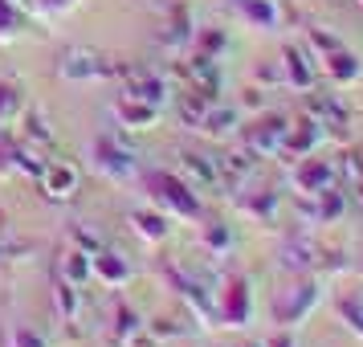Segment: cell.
Masks as SVG:
<instances>
[{
  "instance_id": "obj_22",
  "label": "cell",
  "mask_w": 363,
  "mask_h": 347,
  "mask_svg": "<svg viewBox=\"0 0 363 347\" xmlns=\"http://www.w3.org/2000/svg\"><path fill=\"white\" fill-rule=\"evenodd\" d=\"M237 209L245 216H253L257 225H278L281 192H241V197H237Z\"/></svg>"
},
{
  "instance_id": "obj_2",
  "label": "cell",
  "mask_w": 363,
  "mask_h": 347,
  "mask_svg": "<svg viewBox=\"0 0 363 347\" xmlns=\"http://www.w3.org/2000/svg\"><path fill=\"white\" fill-rule=\"evenodd\" d=\"M143 188L155 200V209H164L167 216H184V221H196L200 216V192L188 188L176 172H147Z\"/></svg>"
},
{
  "instance_id": "obj_8",
  "label": "cell",
  "mask_w": 363,
  "mask_h": 347,
  "mask_svg": "<svg viewBox=\"0 0 363 347\" xmlns=\"http://www.w3.org/2000/svg\"><path fill=\"white\" fill-rule=\"evenodd\" d=\"M286 131H290V119L286 115H262L257 123H249L241 131V148L249 155H257V160H278Z\"/></svg>"
},
{
  "instance_id": "obj_40",
  "label": "cell",
  "mask_w": 363,
  "mask_h": 347,
  "mask_svg": "<svg viewBox=\"0 0 363 347\" xmlns=\"http://www.w3.org/2000/svg\"><path fill=\"white\" fill-rule=\"evenodd\" d=\"M82 0H33V9H41V13H50V17H62V13H74Z\"/></svg>"
},
{
  "instance_id": "obj_27",
  "label": "cell",
  "mask_w": 363,
  "mask_h": 347,
  "mask_svg": "<svg viewBox=\"0 0 363 347\" xmlns=\"http://www.w3.org/2000/svg\"><path fill=\"white\" fill-rule=\"evenodd\" d=\"M53 307L62 323H78L82 319V286H74L66 278H53Z\"/></svg>"
},
{
  "instance_id": "obj_31",
  "label": "cell",
  "mask_w": 363,
  "mask_h": 347,
  "mask_svg": "<svg viewBox=\"0 0 363 347\" xmlns=\"http://www.w3.org/2000/svg\"><path fill=\"white\" fill-rule=\"evenodd\" d=\"M314 200V225H335V221H343L347 213V197L339 188H327V192H318Z\"/></svg>"
},
{
  "instance_id": "obj_32",
  "label": "cell",
  "mask_w": 363,
  "mask_h": 347,
  "mask_svg": "<svg viewBox=\"0 0 363 347\" xmlns=\"http://www.w3.org/2000/svg\"><path fill=\"white\" fill-rule=\"evenodd\" d=\"M253 167H257V155H249L245 148H237V151H229L225 160H220V172H225V188H237L241 180H249L253 176Z\"/></svg>"
},
{
  "instance_id": "obj_6",
  "label": "cell",
  "mask_w": 363,
  "mask_h": 347,
  "mask_svg": "<svg viewBox=\"0 0 363 347\" xmlns=\"http://www.w3.org/2000/svg\"><path fill=\"white\" fill-rule=\"evenodd\" d=\"M111 74H127V70L115 66L106 53L90 50V45H74L57 62V78L62 82H99V78H111Z\"/></svg>"
},
{
  "instance_id": "obj_37",
  "label": "cell",
  "mask_w": 363,
  "mask_h": 347,
  "mask_svg": "<svg viewBox=\"0 0 363 347\" xmlns=\"http://www.w3.org/2000/svg\"><path fill=\"white\" fill-rule=\"evenodd\" d=\"M25 131H29V139H37V143H53V131H50V123H45V115H37V111H25Z\"/></svg>"
},
{
  "instance_id": "obj_33",
  "label": "cell",
  "mask_w": 363,
  "mask_h": 347,
  "mask_svg": "<svg viewBox=\"0 0 363 347\" xmlns=\"http://www.w3.org/2000/svg\"><path fill=\"white\" fill-rule=\"evenodd\" d=\"M335 314H339V323H347V331H355L363 339V294H355V290L335 294Z\"/></svg>"
},
{
  "instance_id": "obj_9",
  "label": "cell",
  "mask_w": 363,
  "mask_h": 347,
  "mask_svg": "<svg viewBox=\"0 0 363 347\" xmlns=\"http://www.w3.org/2000/svg\"><path fill=\"white\" fill-rule=\"evenodd\" d=\"M302 115L314 119L323 131H347L351 127V111H347L343 94H323V90H306V102H302Z\"/></svg>"
},
{
  "instance_id": "obj_29",
  "label": "cell",
  "mask_w": 363,
  "mask_h": 347,
  "mask_svg": "<svg viewBox=\"0 0 363 347\" xmlns=\"http://www.w3.org/2000/svg\"><path fill=\"white\" fill-rule=\"evenodd\" d=\"M21 115H25V94H21V86L0 78V135L9 131V127H17Z\"/></svg>"
},
{
  "instance_id": "obj_39",
  "label": "cell",
  "mask_w": 363,
  "mask_h": 347,
  "mask_svg": "<svg viewBox=\"0 0 363 347\" xmlns=\"http://www.w3.org/2000/svg\"><path fill=\"white\" fill-rule=\"evenodd\" d=\"M9 347H45V339H41L33 327H13V335H9Z\"/></svg>"
},
{
  "instance_id": "obj_44",
  "label": "cell",
  "mask_w": 363,
  "mask_h": 347,
  "mask_svg": "<svg viewBox=\"0 0 363 347\" xmlns=\"http://www.w3.org/2000/svg\"><path fill=\"white\" fill-rule=\"evenodd\" d=\"M351 188H355V204L363 209V180H359V184H351Z\"/></svg>"
},
{
  "instance_id": "obj_7",
  "label": "cell",
  "mask_w": 363,
  "mask_h": 347,
  "mask_svg": "<svg viewBox=\"0 0 363 347\" xmlns=\"http://www.w3.org/2000/svg\"><path fill=\"white\" fill-rule=\"evenodd\" d=\"M176 176H180L188 188H196V192H220V188H225V172H220V160H216V155H208V151H196V148L180 151Z\"/></svg>"
},
{
  "instance_id": "obj_19",
  "label": "cell",
  "mask_w": 363,
  "mask_h": 347,
  "mask_svg": "<svg viewBox=\"0 0 363 347\" xmlns=\"http://www.w3.org/2000/svg\"><path fill=\"white\" fill-rule=\"evenodd\" d=\"M127 225H131L147 246H164L167 237H172V216L164 209H135L127 213Z\"/></svg>"
},
{
  "instance_id": "obj_35",
  "label": "cell",
  "mask_w": 363,
  "mask_h": 347,
  "mask_svg": "<svg viewBox=\"0 0 363 347\" xmlns=\"http://www.w3.org/2000/svg\"><path fill=\"white\" fill-rule=\"evenodd\" d=\"M335 167H339V176H343V180L359 184V180H363V148H347V151H339Z\"/></svg>"
},
{
  "instance_id": "obj_25",
  "label": "cell",
  "mask_w": 363,
  "mask_h": 347,
  "mask_svg": "<svg viewBox=\"0 0 363 347\" xmlns=\"http://www.w3.org/2000/svg\"><path fill=\"white\" fill-rule=\"evenodd\" d=\"M57 278L74 282V286H86V282L94 278V265H90V253L82 246H69L57 253Z\"/></svg>"
},
{
  "instance_id": "obj_5",
  "label": "cell",
  "mask_w": 363,
  "mask_h": 347,
  "mask_svg": "<svg viewBox=\"0 0 363 347\" xmlns=\"http://www.w3.org/2000/svg\"><path fill=\"white\" fill-rule=\"evenodd\" d=\"M281 258V270H290V274H327V270H339V253H330L323 249L318 241L311 237H286L278 249Z\"/></svg>"
},
{
  "instance_id": "obj_46",
  "label": "cell",
  "mask_w": 363,
  "mask_h": 347,
  "mask_svg": "<svg viewBox=\"0 0 363 347\" xmlns=\"http://www.w3.org/2000/svg\"><path fill=\"white\" fill-rule=\"evenodd\" d=\"M359 4H363V0H359Z\"/></svg>"
},
{
  "instance_id": "obj_3",
  "label": "cell",
  "mask_w": 363,
  "mask_h": 347,
  "mask_svg": "<svg viewBox=\"0 0 363 347\" xmlns=\"http://www.w3.org/2000/svg\"><path fill=\"white\" fill-rule=\"evenodd\" d=\"M90 160L99 167V176H106V180H115V184H127L139 176V155H135V148L123 135H102V139H94L90 143Z\"/></svg>"
},
{
  "instance_id": "obj_45",
  "label": "cell",
  "mask_w": 363,
  "mask_h": 347,
  "mask_svg": "<svg viewBox=\"0 0 363 347\" xmlns=\"http://www.w3.org/2000/svg\"><path fill=\"white\" fill-rule=\"evenodd\" d=\"M237 347H265V343H257V339H253V343H237Z\"/></svg>"
},
{
  "instance_id": "obj_16",
  "label": "cell",
  "mask_w": 363,
  "mask_h": 347,
  "mask_svg": "<svg viewBox=\"0 0 363 347\" xmlns=\"http://www.w3.org/2000/svg\"><path fill=\"white\" fill-rule=\"evenodd\" d=\"M90 265H94V278L102 282V286H111V290H118V286H127V282L135 278V265L118 253V249H106L102 246L99 253H90Z\"/></svg>"
},
{
  "instance_id": "obj_24",
  "label": "cell",
  "mask_w": 363,
  "mask_h": 347,
  "mask_svg": "<svg viewBox=\"0 0 363 347\" xmlns=\"http://www.w3.org/2000/svg\"><path fill=\"white\" fill-rule=\"evenodd\" d=\"M143 327H147V323H143V314L135 311L131 302H123V298H118V302H115V323H111V343H115V347H131Z\"/></svg>"
},
{
  "instance_id": "obj_20",
  "label": "cell",
  "mask_w": 363,
  "mask_h": 347,
  "mask_svg": "<svg viewBox=\"0 0 363 347\" xmlns=\"http://www.w3.org/2000/svg\"><path fill=\"white\" fill-rule=\"evenodd\" d=\"M184 78L192 90H204V94H220V62L216 57H204V53H192L184 62Z\"/></svg>"
},
{
  "instance_id": "obj_38",
  "label": "cell",
  "mask_w": 363,
  "mask_h": 347,
  "mask_svg": "<svg viewBox=\"0 0 363 347\" xmlns=\"http://www.w3.org/2000/svg\"><path fill=\"white\" fill-rule=\"evenodd\" d=\"M147 331L151 335H155V339H176V335H188V331L192 327H180V323H176V319H155V323H147Z\"/></svg>"
},
{
  "instance_id": "obj_12",
  "label": "cell",
  "mask_w": 363,
  "mask_h": 347,
  "mask_svg": "<svg viewBox=\"0 0 363 347\" xmlns=\"http://www.w3.org/2000/svg\"><path fill=\"white\" fill-rule=\"evenodd\" d=\"M37 184H41V192H45V200H74L78 197V188H82V172L69 164V160H45V172L37 176Z\"/></svg>"
},
{
  "instance_id": "obj_4",
  "label": "cell",
  "mask_w": 363,
  "mask_h": 347,
  "mask_svg": "<svg viewBox=\"0 0 363 347\" xmlns=\"http://www.w3.org/2000/svg\"><path fill=\"white\" fill-rule=\"evenodd\" d=\"M249 319H253V282H249V274H233L216 290V323L241 331L249 327Z\"/></svg>"
},
{
  "instance_id": "obj_23",
  "label": "cell",
  "mask_w": 363,
  "mask_h": 347,
  "mask_svg": "<svg viewBox=\"0 0 363 347\" xmlns=\"http://www.w3.org/2000/svg\"><path fill=\"white\" fill-rule=\"evenodd\" d=\"M237 127H241V106H233V102H213L196 131L213 135V139H229V135H237Z\"/></svg>"
},
{
  "instance_id": "obj_21",
  "label": "cell",
  "mask_w": 363,
  "mask_h": 347,
  "mask_svg": "<svg viewBox=\"0 0 363 347\" xmlns=\"http://www.w3.org/2000/svg\"><path fill=\"white\" fill-rule=\"evenodd\" d=\"M192 37H196V25H192V13L184 9V4H176L172 9V17L164 21V29H160V45L172 53H180L184 45H192Z\"/></svg>"
},
{
  "instance_id": "obj_43",
  "label": "cell",
  "mask_w": 363,
  "mask_h": 347,
  "mask_svg": "<svg viewBox=\"0 0 363 347\" xmlns=\"http://www.w3.org/2000/svg\"><path fill=\"white\" fill-rule=\"evenodd\" d=\"M241 106H249V111H257V106H262V90H245V99H241Z\"/></svg>"
},
{
  "instance_id": "obj_15",
  "label": "cell",
  "mask_w": 363,
  "mask_h": 347,
  "mask_svg": "<svg viewBox=\"0 0 363 347\" xmlns=\"http://www.w3.org/2000/svg\"><path fill=\"white\" fill-rule=\"evenodd\" d=\"M115 119H118V127H127V131H151V127H160L164 106H151V102H143V99L123 94V99L115 102Z\"/></svg>"
},
{
  "instance_id": "obj_28",
  "label": "cell",
  "mask_w": 363,
  "mask_h": 347,
  "mask_svg": "<svg viewBox=\"0 0 363 347\" xmlns=\"http://www.w3.org/2000/svg\"><path fill=\"white\" fill-rule=\"evenodd\" d=\"M213 102H216L213 94H204V90H192V86H188L184 94H176V115H180L184 127H200Z\"/></svg>"
},
{
  "instance_id": "obj_36",
  "label": "cell",
  "mask_w": 363,
  "mask_h": 347,
  "mask_svg": "<svg viewBox=\"0 0 363 347\" xmlns=\"http://www.w3.org/2000/svg\"><path fill=\"white\" fill-rule=\"evenodd\" d=\"M306 41L318 50V57H323V53H330V50H339V45H347L339 33H327V29H318V25H311V29H306Z\"/></svg>"
},
{
  "instance_id": "obj_17",
  "label": "cell",
  "mask_w": 363,
  "mask_h": 347,
  "mask_svg": "<svg viewBox=\"0 0 363 347\" xmlns=\"http://www.w3.org/2000/svg\"><path fill=\"white\" fill-rule=\"evenodd\" d=\"M323 74H327L335 86H355L363 78V62H359V53H351L347 45H339V50H330L323 53Z\"/></svg>"
},
{
  "instance_id": "obj_34",
  "label": "cell",
  "mask_w": 363,
  "mask_h": 347,
  "mask_svg": "<svg viewBox=\"0 0 363 347\" xmlns=\"http://www.w3.org/2000/svg\"><path fill=\"white\" fill-rule=\"evenodd\" d=\"M192 45H196V53H204V57H225V50H229V33L225 29H216V25H208V29H196V37H192Z\"/></svg>"
},
{
  "instance_id": "obj_26",
  "label": "cell",
  "mask_w": 363,
  "mask_h": 347,
  "mask_svg": "<svg viewBox=\"0 0 363 347\" xmlns=\"http://www.w3.org/2000/svg\"><path fill=\"white\" fill-rule=\"evenodd\" d=\"M233 246H237V233H233V225H225V221H208L204 229H200V249L208 253V258H229Z\"/></svg>"
},
{
  "instance_id": "obj_18",
  "label": "cell",
  "mask_w": 363,
  "mask_h": 347,
  "mask_svg": "<svg viewBox=\"0 0 363 347\" xmlns=\"http://www.w3.org/2000/svg\"><path fill=\"white\" fill-rule=\"evenodd\" d=\"M123 94H131V99H143L151 106H167L172 99V90H167V78L164 74H151V70H127V90Z\"/></svg>"
},
{
  "instance_id": "obj_11",
  "label": "cell",
  "mask_w": 363,
  "mask_h": 347,
  "mask_svg": "<svg viewBox=\"0 0 363 347\" xmlns=\"http://www.w3.org/2000/svg\"><path fill=\"white\" fill-rule=\"evenodd\" d=\"M335 180H339V167H335V160L306 155V160H298V164H294V188H298V197H318V192L335 188Z\"/></svg>"
},
{
  "instance_id": "obj_30",
  "label": "cell",
  "mask_w": 363,
  "mask_h": 347,
  "mask_svg": "<svg viewBox=\"0 0 363 347\" xmlns=\"http://www.w3.org/2000/svg\"><path fill=\"white\" fill-rule=\"evenodd\" d=\"M25 25H29V13L21 9L17 0H0V45L25 37Z\"/></svg>"
},
{
  "instance_id": "obj_41",
  "label": "cell",
  "mask_w": 363,
  "mask_h": 347,
  "mask_svg": "<svg viewBox=\"0 0 363 347\" xmlns=\"http://www.w3.org/2000/svg\"><path fill=\"white\" fill-rule=\"evenodd\" d=\"M74 246H82L86 253H99V249H102V241L94 237V233H86L82 225H78V229H74Z\"/></svg>"
},
{
  "instance_id": "obj_14",
  "label": "cell",
  "mask_w": 363,
  "mask_h": 347,
  "mask_svg": "<svg viewBox=\"0 0 363 347\" xmlns=\"http://www.w3.org/2000/svg\"><path fill=\"white\" fill-rule=\"evenodd\" d=\"M278 66H281V82L294 86V90H302V94L314 90V86H318V74H323V70L311 62V53L298 50V45H281V62Z\"/></svg>"
},
{
  "instance_id": "obj_13",
  "label": "cell",
  "mask_w": 363,
  "mask_h": 347,
  "mask_svg": "<svg viewBox=\"0 0 363 347\" xmlns=\"http://www.w3.org/2000/svg\"><path fill=\"white\" fill-rule=\"evenodd\" d=\"M229 9L257 33H281V25H286L281 0H229Z\"/></svg>"
},
{
  "instance_id": "obj_42",
  "label": "cell",
  "mask_w": 363,
  "mask_h": 347,
  "mask_svg": "<svg viewBox=\"0 0 363 347\" xmlns=\"http://www.w3.org/2000/svg\"><path fill=\"white\" fill-rule=\"evenodd\" d=\"M265 347H298V343H294V335H290V327H278V335H269Z\"/></svg>"
},
{
  "instance_id": "obj_10",
  "label": "cell",
  "mask_w": 363,
  "mask_h": 347,
  "mask_svg": "<svg viewBox=\"0 0 363 347\" xmlns=\"http://www.w3.org/2000/svg\"><path fill=\"white\" fill-rule=\"evenodd\" d=\"M323 139H327V131L314 123V119H298V123H290V131H286V139H281V151L278 160H286V164H298V160H306V155H314V151L323 148Z\"/></svg>"
},
{
  "instance_id": "obj_1",
  "label": "cell",
  "mask_w": 363,
  "mask_h": 347,
  "mask_svg": "<svg viewBox=\"0 0 363 347\" xmlns=\"http://www.w3.org/2000/svg\"><path fill=\"white\" fill-rule=\"evenodd\" d=\"M327 294V274H298L294 286H286L278 298H274V323L278 327H302L314 311H318V302Z\"/></svg>"
}]
</instances>
